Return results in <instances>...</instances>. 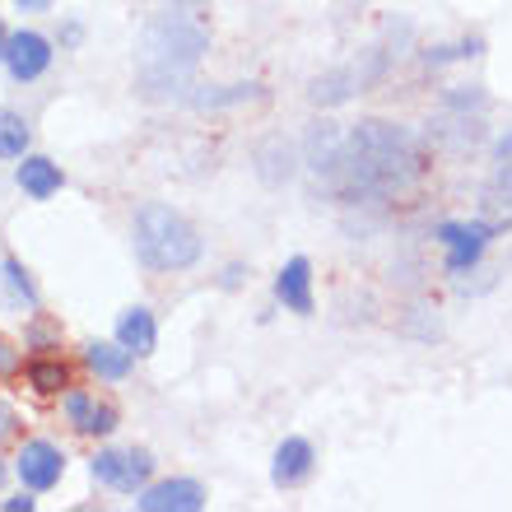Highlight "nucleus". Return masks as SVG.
Listing matches in <instances>:
<instances>
[{
    "label": "nucleus",
    "instance_id": "6",
    "mask_svg": "<svg viewBox=\"0 0 512 512\" xmlns=\"http://www.w3.org/2000/svg\"><path fill=\"white\" fill-rule=\"evenodd\" d=\"M494 233H499V224H489V219H475V224H443V229H438V243L447 247V270H452V275L471 270L475 261L485 256Z\"/></svg>",
    "mask_w": 512,
    "mask_h": 512
},
{
    "label": "nucleus",
    "instance_id": "25",
    "mask_svg": "<svg viewBox=\"0 0 512 512\" xmlns=\"http://www.w3.org/2000/svg\"><path fill=\"white\" fill-rule=\"evenodd\" d=\"M19 10H33V14H42V10H52V0H14Z\"/></svg>",
    "mask_w": 512,
    "mask_h": 512
},
{
    "label": "nucleus",
    "instance_id": "23",
    "mask_svg": "<svg viewBox=\"0 0 512 512\" xmlns=\"http://www.w3.org/2000/svg\"><path fill=\"white\" fill-rule=\"evenodd\" d=\"M19 364H24V359H19V350L0 336V378H14V373H19Z\"/></svg>",
    "mask_w": 512,
    "mask_h": 512
},
{
    "label": "nucleus",
    "instance_id": "30",
    "mask_svg": "<svg viewBox=\"0 0 512 512\" xmlns=\"http://www.w3.org/2000/svg\"><path fill=\"white\" fill-rule=\"evenodd\" d=\"M0 485H5V461H0Z\"/></svg>",
    "mask_w": 512,
    "mask_h": 512
},
{
    "label": "nucleus",
    "instance_id": "2",
    "mask_svg": "<svg viewBox=\"0 0 512 512\" xmlns=\"http://www.w3.org/2000/svg\"><path fill=\"white\" fill-rule=\"evenodd\" d=\"M210 52V19L201 0H173L145 19L135 42V80L149 98H191L196 66Z\"/></svg>",
    "mask_w": 512,
    "mask_h": 512
},
{
    "label": "nucleus",
    "instance_id": "7",
    "mask_svg": "<svg viewBox=\"0 0 512 512\" xmlns=\"http://www.w3.org/2000/svg\"><path fill=\"white\" fill-rule=\"evenodd\" d=\"M14 471H19V480H24V489H52L56 480H61V471H66V457H61V447L52 443H24L19 447V457H14Z\"/></svg>",
    "mask_w": 512,
    "mask_h": 512
},
{
    "label": "nucleus",
    "instance_id": "14",
    "mask_svg": "<svg viewBox=\"0 0 512 512\" xmlns=\"http://www.w3.org/2000/svg\"><path fill=\"white\" fill-rule=\"evenodd\" d=\"M480 210H485V219L489 224H499V229L512 224V163H503L499 173L485 182V191H480Z\"/></svg>",
    "mask_w": 512,
    "mask_h": 512
},
{
    "label": "nucleus",
    "instance_id": "1",
    "mask_svg": "<svg viewBox=\"0 0 512 512\" xmlns=\"http://www.w3.org/2000/svg\"><path fill=\"white\" fill-rule=\"evenodd\" d=\"M429 173V149L410 126L364 117L340 135L336 154L317 168L322 187L345 205L396 201L424 182Z\"/></svg>",
    "mask_w": 512,
    "mask_h": 512
},
{
    "label": "nucleus",
    "instance_id": "27",
    "mask_svg": "<svg viewBox=\"0 0 512 512\" xmlns=\"http://www.w3.org/2000/svg\"><path fill=\"white\" fill-rule=\"evenodd\" d=\"M28 340H33V345H52V331H47V326H33V336Z\"/></svg>",
    "mask_w": 512,
    "mask_h": 512
},
{
    "label": "nucleus",
    "instance_id": "19",
    "mask_svg": "<svg viewBox=\"0 0 512 512\" xmlns=\"http://www.w3.org/2000/svg\"><path fill=\"white\" fill-rule=\"evenodd\" d=\"M261 94V84H224V89H210V94H191L196 108H233V103H247V98Z\"/></svg>",
    "mask_w": 512,
    "mask_h": 512
},
{
    "label": "nucleus",
    "instance_id": "5",
    "mask_svg": "<svg viewBox=\"0 0 512 512\" xmlns=\"http://www.w3.org/2000/svg\"><path fill=\"white\" fill-rule=\"evenodd\" d=\"M149 475H154V457H149L145 447H131V452L108 447V452H98V457H94V480H103V485H112V489H122V494H135Z\"/></svg>",
    "mask_w": 512,
    "mask_h": 512
},
{
    "label": "nucleus",
    "instance_id": "22",
    "mask_svg": "<svg viewBox=\"0 0 512 512\" xmlns=\"http://www.w3.org/2000/svg\"><path fill=\"white\" fill-rule=\"evenodd\" d=\"M89 410H94V401H89L84 391H66V415H70V424H75V429L89 419Z\"/></svg>",
    "mask_w": 512,
    "mask_h": 512
},
{
    "label": "nucleus",
    "instance_id": "20",
    "mask_svg": "<svg viewBox=\"0 0 512 512\" xmlns=\"http://www.w3.org/2000/svg\"><path fill=\"white\" fill-rule=\"evenodd\" d=\"M0 270H5V280H10V289H14V294L24 298L28 308H38V289H33V280H28V270L19 266L14 256H10V261H5V266H0Z\"/></svg>",
    "mask_w": 512,
    "mask_h": 512
},
{
    "label": "nucleus",
    "instance_id": "29",
    "mask_svg": "<svg viewBox=\"0 0 512 512\" xmlns=\"http://www.w3.org/2000/svg\"><path fill=\"white\" fill-rule=\"evenodd\" d=\"M499 149H503V154H512V135H508V140H503V145H499Z\"/></svg>",
    "mask_w": 512,
    "mask_h": 512
},
{
    "label": "nucleus",
    "instance_id": "12",
    "mask_svg": "<svg viewBox=\"0 0 512 512\" xmlns=\"http://www.w3.org/2000/svg\"><path fill=\"white\" fill-rule=\"evenodd\" d=\"M429 140L438 149H452V154H466V149L480 145V117H471V108H461V117H443V122L429 131Z\"/></svg>",
    "mask_w": 512,
    "mask_h": 512
},
{
    "label": "nucleus",
    "instance_id": "28",
    "mask_svg": "<svg viewBox=\"0 0 512 512\" xmlns=\"http://www.w3.org/2000/svg\"><path fill=\"white\" fill-rule=\"evenodd\" d=\"M5 42H10V33H5V28H0V61H5Z\"/></svg>",
    "mask_w": 512,
    "mask_h": 512
},
{
    "label": "nucleus",
    "instance_id": "21",
    "mask_svg": "<svg viewBox=\"0 0 512 512\" xmlns=\"http://www.w3.org/2000/svg\"><path fill=\"white\" fill-rule=\"evenodd\" d=\"M117 429V410H112V405H94V410H89V419H84L80 424V433H112Z\"/></svg>",
    "mask_w": 512,
    "mask_h": 512
},
{
    "label": "nucleus",
    "instance_id": "15",
    "mask_svg": "<svg viewBox=\"0 0 512 512\" xmlns=\"http://www.w3.org/2000/svg\"><path fill=\"white\" fill-rule=\"evenodd\" d=\"M117 340H122L131 354H154V340H159L154 317H149L145 308H126L122 317H117Z\"/></svg>",
    "mask_w": 512,
    "mask_h": 512
},
{
    "label": "nucleus",
    "instance_id": "13",
    "mask_svg": "<svg viewBox=\"0 0 512 512\" xmlns=\"http://www.w3.org/2000/svg\"><path fill=\"white\" fill-rule=\"evenodd\" d=\"M131 359L135 354L126 350L122 340H117V345H112V340H89V345H84V364L108 382H122L126 373H131Z\"/></svg>",
    "mask_w": 512,
    "mask_h": 512
},
{
    "label": "nucleus",
    "instance_id": "3",
    "mask_svg": "<svg viewBox=\"0 0 512 512\" xmlns=\"http://www.w3.org/2000/svg\"><path fill=\"white\" fill-rule=\"evenodd\" d=\"M131 243H135V256L149 270H187L201 261V233L191 229L173 205H159V201H145L135 210Z\"/></svg>",
    "mask_w": 512,
    "mask_h": 512
},
{
    "label": "nucleus",
    "instance_id": "4",
    "mask_svg": "<svg viewBox=\"0 0 512 512\" xmlns=\"http://www.w3.org/2000/svg\"><path fill=\"white\" fill-rule=\"evenodd\" d=\"M382 70H387V52L373 47V52H364L359 61H350V66H340V70H331V75H322V80H312L308 98L317 108H340V103H350L354 94H364L373 80H382Z\"/></svg>",
    "mask_w": 512,
    "mask_h": 512
},
{
    "label": "nucleus",
    "instance_id": "9",
    "mask_svg": "<svg viewBox=\"0 0 512 512\" xmlns=\"http://www.w3.org/2000/svg\"><path fill=\"white\" fill-rule=\"evenodd\" d=\"M140 512H201L205 508V489L196 480H163V485L145 489L135 499Z\"/></svg>",
    "mask_w": 512,
    "mask_h": 512
},
{
    "label": "nucleus",
    "instance_id": "11",
    "mask_svg": "<svg viewBox=\"0 0 512 512\" xmlns=\"http://www.w3.org/2000/svg\"><path fill=\"white\" fill-rule=\"evenodd\" d=\"M312 475V443L308 438H284L275 447V466H270V480L280 489H294Z\"/></svg>",
    "mask_w": 512,
    "mask_h": 512
},
{
    "label": "nucleus",
    "instance_id": "16",
    "mask_svg": "<svg viewBox=\"0 0 512 512\" xmlns=\"http://www.w3.org/2000/svg\"><path fill=\"white\" fill-rule=\"evenodd\" d=\"M19 187L33 196V201H47L61 191V168L52 159H24L19 163Z\"/></svg>",
    "mask_w": 512,
    "mask_h": 512
},
{
    "label": "nucleus",
    "instance_id": "26",
    "mask_svg": "<svg viewBox=\"0 0 512 512\" xmlns=\"http://www.w3.org/2000/svg\"><path fill=\"white\" fill-rule=\"evenodd\" d=\"M5 512H33V499H24V494H19V499H5Z\"/></svg>",
    "mask_w": 512,
    "mask_h": 512
},
{
    "label": "nucleus",
    "instance_id": "10",
    "mask_svg": "<svg viewBox=\"0 0 512 512\" xmlns=\"http://www.w3.org/2000/svg\"><path fill=\"white\" fill-rule=\"evenodd\" d=\"M275 298H280L289 312H298V317H308L312 312V266L303 261V256L284 261V270L275 275Z\"/></svg>",
    "mask_w": 512,
    "mask_h": 512
},
{
    "label": "nucleus",
    "instance_id": "24",
    "mask_svg": "<svg viewBox=\"0 0 512 512\" xmlns=\"http://www.w3.org/2000/svg\"><path fill=\"white\" fill-rule=\"evenodd\" d=\"M14 424H19V415H14V405H5V401H0V438H10V433H14Z\"/></svg>",
    "mask_w": 512,
    "mask_h": 512
},
{
    "label": "nucleus",
    "instance_id": "17",
    "mask_svg": "<svg viewBox=\"0 0 512 512\" xmlns=\"http://www.w3.org/2000/svg\"><path fill=\"white\" fill-rule=\"evenodd\" d=\"M28 387L38 391V396H61L70 387V368L61 359H33L28 364Z\"/></svg>",
    "mask_w": 512,
    "mask_h": 512
},
{
    "label": "nucleus",
    "instance_id": "18",
    "mask_svg": "<svg viewBox=\"0 0 512 512\" xmlns=\"http://www.w3.org/2000/svg\"><path fill=\"white\" fill-rule=\"evenodd\" d=\"M28 149V122L19 112L0 108V159H24Z\"/></svg>",
    "mask_w": 512,
    "mask_h": 512
},
{
    "label": "nucleus",
    "instance_id": "8",
    "mask_svg": "<svg viewBox=\"0 0 512 512\" xmlns=\"http://www.w3.org/2000/svg\"><path fill=\"white\" fill-rule=\"evenodd\" d=\"M47 66H52V42L42 38V33H10V42H5V70H10V80L28 84V80H38Z\"/></svg>",
    "mask_w": 512,
    "mask_h": 512
}]
</instances>
